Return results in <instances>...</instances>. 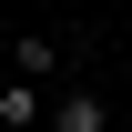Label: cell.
Returning a JSON list of instances; mask_svg holds the SVG:
<instances>
[{
    "label": "cell",
    "mask_w": 132,
    "mask_h": 132,
    "mask_svg": "<svg viewBox=\"0 0 132 132\" xmlns=\"http://www.w3.org/2000/svg\"><path fill=\"white\" fill-rule=\"evenodd\" d=\"M51 132H112V102L81 92V81H71V92H51Z\"/></svg>",
    "instance_id": "obj_1"
},
{
    "label": "cell",
    "mask_w": 132,
    "mask_h": 132,
    "mask_svg": "<svg viewBox=\"0 0 132 132\" xmlns=\"http://www.w3.org/2000/svg\"><path fill=\"white\" fill-rule=\"evenodd\" d=\"M0 122H10V132L51 122V92H41V81H10V92H0Z\"/></svg>",
    "instance_id": "obj_2"
},
{
    "label": "cell",
    "mask_w": 132,
    "mask_h": 132,
    "mask_svg": "<svg viewBox=\"0 0 132 132\" xmlns=\"http://www.w3.org/2000/svg\"><path fill=\"white\" fill-rule=\"evenodd\" d=\"M51 71H61V41L51 31H20V81H51Z\"/></svg>",
    "instance_id": "obj_3"
}]
</instances>
